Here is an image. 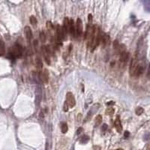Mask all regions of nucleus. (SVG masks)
I'll use <instances>...</instances> for the list:
<instances>
[{
	"instance_id": "nucleus-25",
	"label": "nucleus",
	"mask_w": 150,
	"mask_h": 150,
	"mask_svg": "<svg viewBox=\"0 0 150 150\" xmlns=\"http://www.w3.org/2000/svg\"><path fill=\"white\" fill-rule=\"evenodd\" d=\"M107 129V124H104V125H103V126H102V128H101V130H102V131H103V132L106 131Z\"/></svg>"
},
{
	"instance_id": "nucleus-4",
	"label": "nucleus",
	"mask_w": 150,
	"mask_h": 150,
	"mask_svg": "<svg viewBox=\"0 0 150 150\" xmlns=\"http://www.w3.org/2000/svg\"><path fill=\"white\" fill-rule=\"evenodd\" d=\"M23 53V47L20 44H15L12 47L11 55L14 57H20Z\"/></svg>"
},
{
	"instance_id": "nucleus-29",
	"label": "nucleus",
	"mask_w": 150,
	"mask_h": 150,
	"mask_svg": "<svg viewBox=\"0 0 150 150\" xmlns=\"http://www.w3.org/2000/svg\"><path fill=\"white\" fill-rule=\"evenodd\" d=\"M129 135H130V134H129V132L128 131H125V134H124V137H125V138H128V137H129Z\"/></svg>"
},
{
	"instance_id": "nucleus-7",
	"label": "nucleus",
	"mask_w": 150,
	"mask_h": 150,
	"mask_svg": "<svg viewBox=\"0 0 150 150\" xmlns=\"http://www.w3.org/2000/svg\"><path fill=\"white\" fill-rule=\"evenodd\" d=\"M39 79L43 83H47L49 80V73L47 69L44 70V71H39Z\"/></svg>"
},
{
	"instance_id": "nucleus-15",
	"label": "nucleus",
	"mask_w": 150,
	"mask_h": 150,
	"mask_svg": "<svg viewBox=\"0 0 150 150\" xmlns=\"http://www.w3.org/2000/svg\"><path fill=\"white\" fill-rule=\"evenodd\" d=\"M89 137L88 135H83L82 137L80 138V143L82 144H86L87 143L89 142Z\"/></svg>"
},
{
	"instance_id": "nucleus-1",
	"label": "nucleus",
	"mask_w": 150,
	"mask_h": 150,
	"mask_svg": "<svg viewBox=\"0 0 150 150\" xmlns=\"http://www.w3.org/2000/svg\"><path fill=\"white\" fill-rule=\"evenodd\" d=\"M67 35V32L65 31L63 27H61L59 25H57V28H56V38L58 41V43L59 44H62L61 42L63 40L66 38Z\"/></svg>"
},
{
	"instance_id": "nucleus-18",
	"label": "nucleus",
	"mask_w": 150,
	"mask_h": 150,
	"mask_svg": "<svg viewBox=\"0 0 150 150\" xmlns=\"http://www.w3.org/2000/svg\"><path fill=\"white\" fill-rule=\"evenodd\" d=\"M101 122H102V116L101 115L97 116V117L95 118V126H98V125H101Z\"/></svg>"
},
{
	"instance_id": "nucleus-22",
	"label": "nucleus",
	"mask_w": 150,
	"mask_h": 150,
	"mask_svg": "<svg viewBox=\"0 0 150 150\" xmlns=\"http://www.w3.org/2000/svg\"><path fill=\"white\" fill-rule=\"evenodd\" d=\"M144 112V110H143V107H137V109H136V110H135V113H136V114H137V116H140V115H141Z\"/></svg>"
},
{
	"instance_id": "nucleus-14",
	"label": "nucleus",
	"mask_w": 150,
	"mask_h": 150,
	"mask_svg": "<svg viewBox=\"0 0 150 150\" xmlns=\"http://www.w3.org/2000/svg\"><path fill=\"white\" fill-rule=\"evenodd\" d=\"M5 53V42L2 39H0V56H3Z\"/></svg>"
},
{
	"instance_id": "nucleus-16",
	"label": "nucleus",
	"mask_w": 150,
	"mask_h": 150,
	"mask_svg": "<svg viewBox=\"0 0 150 150\" xmlns=\"http://www.w3.org/2000/svg\"><path fill=\"white\" fill-rule=\"evenodd\" d=\"M36 66L39 70H41L43 68V64H42V61L39 57L36 58Z\"/></svg>"
},
{
	"instance_id": "nucleus-28",
	"label": "nucleus",
	"mask_w": 150,
	"mask_h": 150,
	"mask_svg": "<svg viewBox=\"0 0 150 150\" xmlns=\"http://www.w3.org/2000/svg\"><path fill=\"white\" fill-rule=\"evenodd\" d=\"M147 77L150 80V65L149 66V69H148V72H147Z\"/></svg>"
},
{
	"instance_id": "nucleus-31",
	"label": "nucleus",
	"mask_w": 150,
	"mask_h": 150,
	"mask_svg": "<svg viewBox=\"0 0 150 150\" xmlns=\"http://www.w3.org/2000/svg\"><path fill=\"white\" fill-rule=\"evenodd\" d=\"M107 104H114V102L113 101H110V102H109V103H107Z\"/></svg>"
},
{
	"instance_id": "nucleus-12",
	"label": "nucleus",
	"mask_w": 150,
	"mask_h": 150,
	"mask_svg": "<svg viewBox=\"0 0 150 150\" xmlns=\"http://www.w3.org/2000/svg\"><path fill=\"white\" fill-rule=\"evenodd\" d=\"M109 41H110V36H109L107 34H103L101 37V44H102V47H105L107 45Z\"/></svg>"
},
{
	"instance_id": "nucleus-5",
	"label": "nucleus",
	"mask_w": 150,
	"mask_h": 150,
	"mask_svg": "<svg viewBox=\"0 0 150 150\" xmlns=\"http://www.w3.org/2000/svg\"><path fill=\"white\" fill-rule=\"evenodd\" d=\"M66 103L70 108H73L76 104V100L71 92H68L66 95Z\"/></svg>"
},
{
	"instance_id": "nucleus-17",
	"label": "nucleus",
	"mask_w": 150,
	"mask_h": 150,
	"mask_svg": "<svg viewBox=\"0 0 150 150\" xmlns=\"http://www.w3.org/2000/svg\"><path fill=\"white\" fill-rule=\"evenodd\" d=\"M61 129H62V132L63 134H65L68 130V125L65 123V122H62V125H61Z\"/></svg>"
},
{
	"instance_id": "nucleus-13",
	"label": "nucleus",
	"mask_w": 150,
	"mask_h": 150,
	"mask_svg": "<svg viewBox=\"0 0 150 150\" xmlns=\"http://www.w3.org/2000/svg\"><path fill=\"white\" fill-rule=\"evenodd\" d=\"M63 28L65 29V31L67 32V33H70V20L68 18V17H65L64 19V26H63Z\"/></svg>"
},
{
	"instance_id": "nucleus-2",
	"label": "nucleus",
	"mask_w": 150,
	"mask_h": 150,
	"mask_svg": "<svg viewBox=\"0 0 150 150\" xmlns=\"http://www.w3.org/2000/svg\"><path fill=\"white\" fill-rule=\"evenodd\" d=\"M144 69H145V65L142 62H138V64L136 66V68H134V71L132 72V74H131L132 77H137L139 76L143 73L144 71Z\"/></svg>"
},
{
	"instance_id": "nucleus-30",
	"label": "nucleus",
	"mask_w": 150,
	"mask_h": 150,
	"mask_svg": "<svg viewBox=\"0 0 150 150\" xmlns=\"http://www.w3.org/2000/svg\"><path fill=\"white\" fill-rule=\"evenodd\" d=\"M83 131V128H80L79 129H78V130H77V134H80V133H82V131Z\"/></svg>"
},
{
	"instance_id": "nucleus-19",
	"label": "nucleus",
	"mask_w": 150,
	"mask_h": 150,
	"mask_svg": "<svg viewBox=\"0 0 150 150\" xmlns=\"http://www.w3.org/2000/svg\"><path fill=\"white\" fill-rule=\"evenodd\" d=\"M29 22L32 26H35L37 24V19L35 16H31L29 17Z\"/></svg>"
},
{
	"instance_id": "nucleus-26",
	"label": "nucleus",
	"mask_w": 150,
	"mask_h": 150,
	"mask_svg": "<svg viewBox=\"0 0 150 150\" xmlns=\"http://www.w3.org/2000/svg\"><path fill=\"white\" fill-rule=\"evenodd\" d=\"M89 24H91L92 23V15L91 14H89Z\"/></svg>"
},
{
	"instance_id": "nucleus-10",
	"label": "nucleus",
	"mask_w": 150,
	"mask_h": 150,
	"mask_svg": "<svg viewBox=\"0 0 150 150\" xmlns=\"http://www.w3.org/2000/svg\"><path fill=\"white\" fill-rule=\"evenodd\" d=\"M128 57H129V53L124 51L120 53V56H119V61L121 63H126V62L128 59Z\"/></svg>"
},
{
	"instance_id": "nucleus-32",
	"label": "nucleus",
	"mask_w": 150,
	"mask_h": 150,
	"mask_svg": "<svg viewBox=\"0 0 150 150\" xmlns=\"http://www.w3.org/2000/svg\"><path fill=\"white\" fill-rule=\"evenodd\" d=\"M116 150H124L123 149H116Z\"/></svg>"
},
{
	"instance_id": "nucleus-24",
	"label": "nucleus",
	"mask_w": 150,
	"mask_h": 150,
	"mask_svg": "<svg viewBox=\"0 0 150 150\" xmlns=\"http://www.w3.org/2000/svg\"><path fill=\"white\" fill-rule=\"evenodd\" d=\"M68 104L66 103V102H65V104H64V109H63V110H64V111L65 112H67L68 110Z\"/></svg>"
},
{
	"instance_id": "nucleus-23",
	"label": "nucleus",
	"mask_w": 150,
	"mask_h": 150,
	"mask_svg": "<svg viewBox=\"0 0 150 150\" xmlns=\"http://www.w3.org/2000/svg\"><path fill=\"white\" fill-rule=\"evenodd\" d=\"M47 29L50 30V31L53 30V26L51 22H50V21L47 22Z\"/></svg>"
},
{
	"instance_id": "nucleus-6",
	"label": "nucleus",
	"mask_w": 150,
	"mask_h": 150,
	"mask_svg": "<svg viewBox=\"0 0 150 150\" xmlns=\"http://www.w3.org/2000/svg\"><path fill=\"white\" fill-rule=\"evenodd\" d=\"M76 30H77V36L81 37L82 35H83V22H82L81 19H80V18H77V20Z\"/></svg>"
},
{
	"instance_id": "nucleus-9",
	"label": "nucleus",
	"mask_w": 150,
	"mask_h": 150,
	"mask_svg": "<svg viewBox=\"0 0 150 150\" xmlns=\"http://www.w3.org/2000/svg\"><path fill=\"white\" fill-rule=\"evenodd\" d=\"M24 32H25V35H26V38L27 41H28V42H30L32 38V32L31 28L29 26H26L24 29Z\"/></svg>"
},
{
	"instance_id": "nucleus-11",
	"label": "nucleus",
	"mask_w": 150,
	"mask_h": 150,
	"mask_svg": "<svg viewBox=\"0 0 150 150\" xmlns=\"http://www.w3.org/2000/svg\"><path fill=\"white\" fill-rule=\"evenodd\" d=\"M114 126L116 130L117 131V132L120 133L122 130V123H121V120L119 119V117L118 116L116 119L115 122H114Z\"/></svg>"
},
{
	"instance_id": "nucleus-27",
	"label": "nucleus",
	"mask_w": 150,
	"mask_h": 150,
	"mask_svg": "<svg viewBox=\"0 0 150 150\" xmlns=\"http://www.w3.org/2000/svg\"><path fill=\"white\" fill-rule=\"evenodd\" d=\"M93 150H101V147L99 146H94Z\"/></svg>"
},
{
	"instance_id": "nucleus-8",
	"label": "nucleus",
	"mask_w": 150,
	"mask_h": 150,
	"mask_svg": "<svg viewBox=\"0 0 150 150\" xmlns=\"http://www.w3.org/2000/svg\"><path fill=\"white\" fill-rule=\"evenodd\" d=\"M70 33L74 38H77V30H76V25L74 23V20H70Z\"/></svg>"
},
{
	"instance_id": "nucleus-21",
	"label": "nucleus",
	"mask_w": 150,
	"mask_h": 150,
	"mask_svg": "<svg viewBox=\"0 0 150 150\" xmlns=\"http://www.w3.org/2000/svg\"><path fill=\"white\" fill-rule=\"evenodd\" d=\"M40 40L42 43H44L46 41V36H45V34L44 32H40Z\"/></svg>"
},
{
	"instance_id": "nucleus-20",
	"label": "nucleus",
	"mask_w": 150,
	"mask_h": 150,
	"mask_svg": "<svg viewBox=\"0 0 150 150\" xmlns=\"http://www.w3.org/2000/svg\"><path fill=\"white\" fill-rule=\"evenodd\" d=\"M105 113L108 116H113L114 114V109L113 107H110V108H107V110L105 112Z\"/></svg>"
},
{
	"instance_id": "nucleus-3",
	"label": "nucleus",
	"mask_w": 150,
	"mask_h": 150,
	"mask_svg": "<svg viewBox=\"0 0 150 150\" xmlns=\"http://www.w3.org/2000/svg\"><path fill=\"white\" fill-rule=\"evenodd\" d=\"M41 51L44 59L47 65L50 64V52L47 46H42L41 47Z\"/></svg>"
}]
</instances>
